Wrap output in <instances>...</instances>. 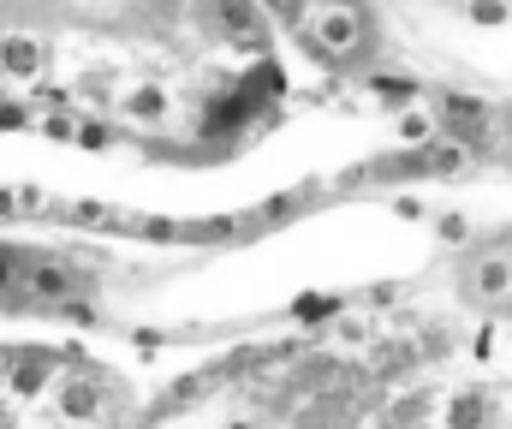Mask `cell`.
Instances as JSON below:
<instances>
[{"mask_svg":"<svg viewBox=\"0 0 512 429\" xmlns=\"http://www.w3.org/2000/svg\"><path fill=\"white\" fill-rule=\"evenodd\" d=\"M429 138H435V114L399 108V143H405V149H429Z\"/></svg>","mask_w":512,"mask_h":429,"instance_id":"7","label":"cell"},{"mask_svg":"<svg viewBox=\"0 0 512 429\" xmlns=\"http://www.w3.org/2000/svg\"><path fill=\"white\" fill-rule=\"evenodd\" d=\"M42 203H48V197H42V185H18V209H24V215H36Z\"/></svg>","mask_w":512,"mask_h":429,"instance_id":"16","label":"cell"},{"mask_svg":"<svg viewBox=\"0 0 512 429\" xmlns=\"http://www.w3.org/2000/svg\"><path fill=\"white\" fill-rule=\"evenodd\" d=\"M328 310H340V298H298V304H292L298 322H316V316H328Z\"/></svg>","mask_w":512,"mask_h":429,"instance_id":"15","label":"cell"},{"mask_svg":"<svg viewBox=\"0 0 512 429\" xmlns=\"http://www.w3.org/2000/svg\"><path fill=\"white\" fill-rule=\"evenodd\" d=\"M167 108H173V102H167V90H161V84H137L131 96H120V114H126V120H137V126L167 120Z\"/></svg>","mask_w":512,"mask_h":429,"instance_id":"4","label":"cell"},{"mask_svg":"<svg viewBox=\"0 0 512 429\" xmlns=\"http://www.w3.org/2000/svg\"><path fill=\"white\" fill-rule=\"evenodd\" d=\"M483 424V394H459L447 406V429H477Z\"/></svg>","mask_w":512,"mask_h":429,"instance_id":"10","label":"cell"},{"mask_svg":"<svg viewBox=\"0 0 512 429\" xmlns=\"http://www.w3.org/2000/svg\"><path fill=\"white\" fill-rule=\"evenodd\" d=\"M262 12H292V0H256Z\"/></svg>","mask_w":512,"mask_h":429,"instance_id":"18","label":"cell"},{"mask_svg":"<svg viewBox=\"0 0 512 429\" xmlns=\"http://www.w3.org/2000/svg\"><path fill=\"white\" fill-rule=\"evenodd\" d=\"M42 376H48V358H42V352H24V364L12 358V388H18V394H36Z\"/></svg>","mask_w":512,"mask_h":429,"instance_id":"8","label":"cell"},{"mask_svg":"<svg viewBox=\"0 0 512 429\" xmlns=\"http://www.w3.org/2000/svg\"><path fill=\"white\" fill-rule=\"evenodd\" d=\"M108 138H114L108 120H84V126H78V149H108Z\"/></svg>","mask_w":512,"mask_h":429,"instance_id":"14","label":"cell"},{"mask_svg":"<svg viewBox=\"0 0 512 429\" xmlns=\"http://www.w3.org/2000/svg\"><path fill=\"white\" fill-rule=\"evenodd\" d=\"M471 286H477L483 298H507L512 292V263L507 257H483V263L471 269Z\"/></svg>","mask_w":512,"mask_h":429,"instance_id":"5","label":"cell"},{"mask_svg":"<svg viewBox=\"0 0 512 429\" xmlns=\"http://www.w3.org/2000/svg\"><path fill=\"white\" fill-rule=\"evenodd\" d=\"M358 36H364V24H358V12H352V6H328V12L310 24V42H316L322 54H352V48H358Z\"/></svg>","mask_w":512,"mask_h":429,"instance_id":"3","label":"cell"},{"mask_svg":"<svg viewBox=\"0 0 512 429\" xmlns=\"http://www.w3.org/2000/svg\"><path fill=\"white\" fill-rule=\"evenodd\" d=\"M66 221H78V227H114V209H102V203H78V209H66Z\"/></svg>","mask_w":512,"mask_h":429,"instance_id":"13","label":"cell"},{"mask_svg":"<svg viewBox=\"0 0 512 429\" xmlns=\"http://www.w3.org/2000/svg\"><path fill=\"white\" fill-rule=\"evenodd\" d=\"M96 406H102V388L96 382H66L60 388V412L66 418H96Z\"/></svg>","mask_w":512,"mask_h":429,"instance_id":"6","label":"cell"},{"mask_svg":"<svg viewBox=\"0 0 512 429\" xmlns=\"http://www.w3.org/2000/svg\"><path fill=\"white\" fill-rule=\"evenodd\" d=\"M42 66H48V48L36 42V36H0V78L6 84H36L42 78Z\"/></svg>","mask_w":512,"mask_h":429,"instance_id":"2","label":"cell"},{"mask_svg":"<svg viewBox=\"0 0 512 429\" xmlns=\"http://www.w3.org/2000/svg\"><path fill=\"white\" fill-rule=\"evenodd\" d=\"M84 286H90V281H84L72 263H54V257H36V263L24 269V292H30L36 304H54V310H60V304H72Z\"/></svg>","mask_w":512,"mask_h":429,"instance_id":"1","label":"cell"},{"mask_svg":"<svg viewBox=\"0 0 512 429\" xmlns=\"http://www.w3.org/2000/svg\"><path fill=\"white\" fill-rule=\"evenodd\" d=\"M227 429H262V424H251V418H233V424H227Z\"/></svg>","mask_w":512,"mask_h":429,"instance_id":"19","label":"cell"},{"mask_svg":"<svg viewBox=\"0 0 512 429\" xmlns=\"http://www.w3.org/2000/svg\"><path fill=\"white\" fill-rule=\"evenodd\" d=\"M6 102H12V96H6V78H0V108H6Z\"/></svg>","mask_w":512,"mask_h":429,"instance_id":"20","label":"cell"},{"mask_svg":"<svg viewBox=\"0 0 512 429\" xmlns=\"http://www.w3.org/2000/svg\"><path fill=\"white\" fill-rule=\"evenodd\" d=\"M12 126H24V108H18V102L0 108V132H12Z\"/></svg>","mask_w":512,"mask_h":429,"instance_id":"17","label":"cell"},{"mask_svg":"<svg viewBox=\"0 0 512 429\" xmlns=\"http://www.w3.org/2000/svg\"><path fill=\"white\" fill-rule=\"evenodd\" d=\"M24 269H30V263H24L12 245H0V298H6L12 286H24Z\"/></svg>","mask_w":512,"mask_h":429,"instance_id":"12","label":"cell"},{"mask_svg":"<svg viewBox=\"0 0 512 429\" xmlns=\"http://www.w3.org/2000/svg\"><path fill=\"white\" fill-rule=\"evenodd\" d=\"M370 90L382 102H393V108H411L417 102V78H370Z\"/></svg>","mask_w":512,"mask_h":429,"instance_id":"9","label":"cell"},{"mask_svg":"<svg viewBox=\"0 0 512 429\" xmlns=\"http://www.w3.org/2000/svg\"><path fill=\"white\" fill-rule=\"evenodd\" d=\"M507 18H512L507 0H471V24H483V30H501Z\"/></svg>","mask_w":512,"mask_h":429,"instance_id":"11","label":"cell"}]
</instances>
